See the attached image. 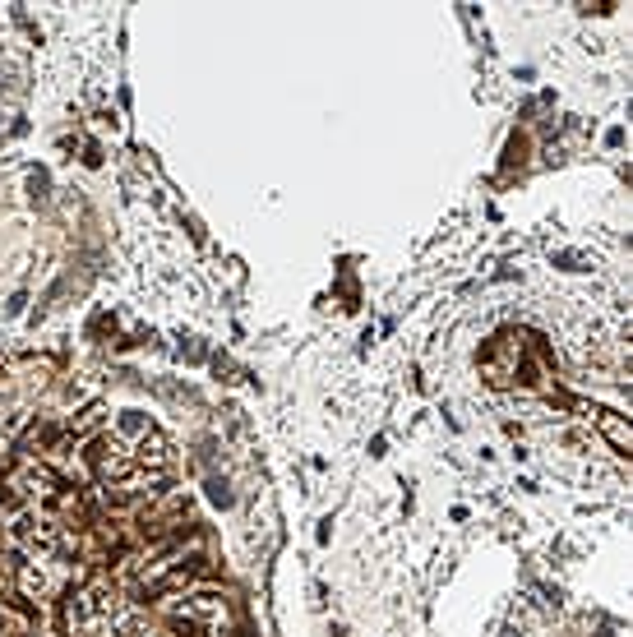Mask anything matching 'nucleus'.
<instances>
[{
	"mask_svg": "<svg viewBox=\"0 0 633 637\" xmlns=\"http://www.w3.org/2000/svg\"><path fill=\"white\" fill-rule=\"evenodd\" d=\"M601 429H606V439L615 443L620 452H629V425H624L620 416H611V411H601Z\"/></svg>",
	"mask_w": 633,
	"mask_h": 637,
	"instance_id": "2",
	"label": "nucleus"
},
{
	"mask_svg": "<svg viewBox=\"0 0 633 637\" xmlns=\"http://www.w3.org/2000/svg\"><path fill=\"white\" fill-rule=\"evenodd\" d=\"M208 499H213V504H232V485H227V481H208Z\"/></svg>",
	"mask_w": 633,
	"mask_h": 637,
	"instance_id": "4",
	"label": "nucleus"
},
{
	"mask_svg": "<svg viewBox=\"0 0 633 637\" xmlns=\"http://www.w3.org/2000/svg\"><path fill=\"white\" fill-rule=\"evenodd\" d=\"M121 429H125V434H144V429H148L144 411H125V416H121Z\"/></svg>",
	"mask_w": 633,
	"mask_h": 637,
	"instance_id": "3",
	"label": "nucleus"
},
{
	"mask_svg": "<svg viewBox=\"0 0 633 637\" xmlns=\"http://www.w3.org/2000/svg\"><path fill=\"white\" fill-rule=\"evenodd\" d=\"M139 462H144V467H167V462H171V443L162 439V434H144Z\"/></svg>",
	"mask_w": 633,
	"mask_h": 637,
	"instance_id": "1",
	"label": "nucleus"
}]
</instances>
